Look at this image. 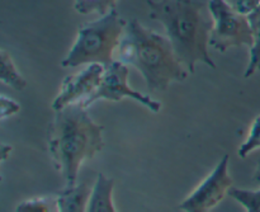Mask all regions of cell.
I'll return each instance as SVG.
<instances>
[{"label": "cell", "instance_id": "cell-17", "mask_svg": "<svg viewBox=\"0 0 260 212\" xmlns=\"http://www.w3.org/2000/svg\"><path fill=\"white\" fill-rule=\"evenodd\" d=\"M19 111V103H17L14 99L9 98L7 96L0 97V118L5 119L8 117H12L14 114H17Z\"/></svg>", "mask_w": 260, "mask_h": 212}, {"label": "cell", "instance_id": "cell-10", "mask_svg": "<svg viewBox=\"0 0 260 212\" xmlns=\"http://www.w3.org/2000/svg\"><path fill=\"white\" fill-rule=\"evenodd\" d=\"M91 187L88 183L65 187L57 193L58 212H86Z\"/></svg>", "mask_w": 260, "mask_h": 212}, {"label": "cell", "instance_id": "cell-20", "mask_svg": "<svg viewBox=\"0 0 260 212\" xmlns=\"http://www.w3.org/2000/svg\"><path fill=\"white\" fill-rule=\"evenodd\" d=\"M253 179L255 180L258 185H260V162L258 163V165H256V169H255V172H254Z\"/></svg>", "mask_w": 260, "mask_h": 212}, {"label": "cell", "instance_id": "cell-9", "mask_svg": "<svg viewBox=\"0 0 260 212\" xmlns=\"http://www.w3.org/2000/svg\"><path fill=\"white\" fill-rule=\"evenodd\" d=\"M114 180L99 173L91 188L86 212H117L113 203Z\"/></svg>", "mask_w": 260, "mask_h": 212}, {"label": "cell", "instance_id": "cell-12", "mask_svg": "<svg viewBox=\"0 0 260 212\" xmlns=\"http://www.w3.org/2000/svg\"><path fill=\"white\" fill-rule=\"evenodd\" d=\"M0 64H2L0 78H2L3 83L15 90H23L27 86V81L15 66L12 56L5 50H2L0 52Z\"/></svg>", "mask_w": 260, "mask_h": 212}, {"label": "cell", "instance_id": "cell-19", "mask_svg": "<svg viewBox=\"0 0 260 212\" xmlns=\"http://www.w3.org/2000/svg\"><path fill=\"white\" fill-rule=\"evenodd\" d=\"M10 153H12V146H10V145H7V144H3L2 145V160L3 162H5V160H7V158L10 155Z\"/></svg>", "mask_w": 260, "mask_h": 212}, {"label": "cell", "instance_id": "cell-16", "mask_svg": "<svg viewBox=\"0 0 260 212\" xmlns=\"http://www.w3.org/2000/svg\"><path fill=\"white\" fill-rule=\"evenodd\" d=\"M256 149H260V114L253 121L248 137L239 147L238 155L241 159H245Z\"/></svg>", "mask_w": 260, "mask_h": 212}, {"label": "cell", "instance_id": "cell-3", "mask_svg": "<svg viewBox=\"0 0 260 212\" xmlns=\"http://www.w3.org/2000/svg\"><path fill=\"white\" fill-rule=\"evenodd\" d=\"M117 60L134 66L144 76L150 93L165 92L174 81H184L188 70L167 36L149 29L137 19L127 22L116 51Z\"/></svg>", "mask_w": 260, "mask_h": 212}, {"label": "cell", "instance_id": "cell-18", "mask_svg": "<svg viewBox=\"0 0 260 212\" xmlns=\"http://www.w3.org/2000/svg\"><path fill=\"white\" fill-rule=\"evenodd\" d=\"M260 7V0H236L235 9L244 15H250Z\"/></svg>", "mask_w": 260, "mask_h": 212}, {"label": "cell", "instance_id": "cell-11", "mask_svg": "<svg viewBox=\"0 0 260 212\" xmlns=\"http://www.w3.org/2000/svg\"><path fill=\"white\" fill-rule=\"evenodd\" d=\"M248 17L253 31V45L249 53L248 66L244 73V78L246 79L260 71V7Z\"/></svg>", "mask_w": 260, "mask_h": 212}, {"label": "cell", "instance_id": "cell-14", "mask_svg": "<svg viewBox=\"0 0 260 212\" xmlns=\"http://www.w3.org/2000/svg\"><path fill=\"white\" fill-rule=\"evenodd\" d=\"M15 212H58L57 197L45 196L29 198L20 202L15 207Z\"/></svg>", "mask_w": 260, "mask_h": 212}, {"label": "cell", "instance_id": "cell-8", "mask_svg": "<svg viewBox=\"0 0 260 212\" xmlns=\"http://www.w3.org/2000/svg\"><path fill=\"white\" fill-rule=\"evenodd\" d=\"M106 66L102 64H89L83 70L66 76L62 81L60 92L53 99L51 108L58 111L71 104H81L98 89Z\"/></svg>", "mask_w": 260, "mask_h": 212}, {"label": "cell", "instance_id": "cell-13", "mask_svg": "<svg viewBox=\"0 0 260 212\" xmlns=\"http://www.w3.org/2000/svg\"><path fill=\"white\" fill-rule=\"evenodd\" d=\"M118 0H75L74 9L81 15L99 14L106 15L116 8Z\"/></svg>", "mask_w": 260, "mask_h": 212}, {"label": "cell", "instance_id": "cell-6", "mask_svg": "<svg viewBox=\"0 0 260 212\" xmlns=\"http://www.w3.org/2000/svg\"><path fill=\"white\" fill-rule=\"evenodd\" d=\"M128 66L118 60H114L111 65L106 66V71L102 78L98 89L81 103L84 108H88L101 99L119 102L123 98H132L140 104L146 107L152 113H157L161 109V103L151 97L142 94L128 85Z\"/></svg>", "mask_w": 260, "mask_h": 212}, {"label": "cell", "instance_id": "cell-4", "mask_svg": "<svg viewBox=\"0 0 260 212\" xmlns=\"http://www.w3.org/2000/svg\"><path fill=\"white\" fill-rule=\"evenodd\" d=\"M127 22L116 9L80 25L75 42L61 61L62 68H78L89 64L108 66L118 48Z\"/></svg>", "mask_w": 260, "mask_h": 212}, {"label": "cell", "instance_id": "cell-15", "mask_svg": "<svg viewBox=\"0 0 260 212\" xmlns=\"http://www.w3.org/2000/svg\"><path fill=\"white\" fill-rule=\"evenodd\" d=\"M229 196L238 201L246 212H260V188L259 190H241L233 187Z\"/></svg>", "mask_w": 260, "mask_h": 212}, {"label": "cell", "instance_id": "cell-2", "mask_svg": "<svg viewBox=\"0 0 260 212\" xmlns=\"http://www.w3.org/2000/svg\"><path fill=\"white\" fill-rule=\"evenodd\" d=\"M147 5L150 18L164 25L167 37L188 73H194L200 63L216 69L208 51L213 20L211 14H206L202 0H147Z\"/></svg>", "mask_w": 260, "mask_h": 212}, {"label": "cell", "instance_id": "cell-7", "mask_svg": "<svg viewBox=\"0 0 260 212\" xmlns=\"http://www.w3.org/2000/svg\"><path fill=\"white\" fill-rule=\"evenodd\" d=\"M229 155H223L217 167L205 180L180 203L184 212H210L215 208L233 188V178L229 174Z\"/></svg>", "mask_w": 260, "mask_h": 212}, {"label": "cell", "instance_id": "cell-1", "mask_svg": "<svg viewBox=\"0 0 260 212\" xmlns=\"http://www.w3.org/2000/svg\"><path fill=\"white\" fill-rule=\"evenodd\" d=\"M103 145V126L96 124L81 104L55 111L47 127V147L65 187L78 185L83 163L93 159Z\"/></svg>", "mask_w": 260, "mask_h": 212}, {"label": "cell", "instance_id": "cell-5", "mask_svg": "<svg viewBox=\"0 0 260 212\" xmlns=\"http://www.w3.org/2000/svg\"><path fill=\"white\" fill-rule=\"evenodd\" d=\"M208 10L213 20L210 45L218 52L231 47L253 45V31L248 15H244L226 0H208Z\"/></svg>", "mask_w": 260, "mask_h": 212}]
</instances>
